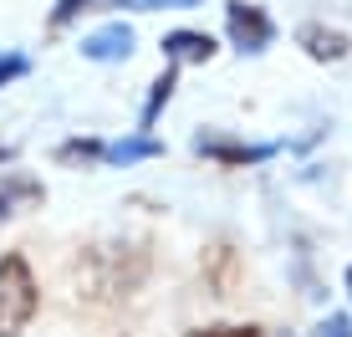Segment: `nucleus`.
I'll use <instances>...</instances> for the list:
<instances>
[{"label":"nucleus","mask_w":352,"mask_h":337,"mask_svg":"<svg viewBox=\"0 0 352 337\" xmlns=\"http://www.w3.org/2000/svg\"><path fill=\"white\" fill-rule=\"evenodd\" d=\"M102 153H107L102 138H67V143H56L52 159L62 168H97V164H102Z\"/></svg>","instance_id":"f8f14e48"},{"label":"nucleus","mask_w":352,"mask_h":337,"mask_svg":"<svg viewBox=\"0 0 352 337\" xmlns=\"http://www.w3.org/2000/svg\"><path fill=\"white\" fill-rule=\"evenodd\" d=\"M41 199H46V184H41V179L21 174V168H16V174H6V179H0V225H6L16 210H26V204H41Z\"/></svg>","instance_id":"9d476101"},{"label":"nucleus","mask_w":352,"mask_h":337,"mask_svg":"<svg viewBox=\"0 0 352 337\" xmlns=\"http://www.w3.org/2000/svg\"><path fill=\"white\" fill-rule=\"evenodd\" d=\"M189 149L199 153V159L220 164V168H256V164H271L276 153H281V143H245V138H230L220 128H199V133L189 138Z\"/></svg>","instance_id":"7ed1b4c3"},{"label":"nucleus","mask_w":352,"mask_h":337,"mask_svg":"<svg viewBox=\"0 0 352 337\" xmlns=\"http://www.w3.org/2000/svg\"><path fill=\"white\" fill-rule=\"evenodd\" d=\"M296 46L311 56V62H347L352 36L337 31V26H322V21H307V26H296Z\"/></svg>","instance_id":"0eeeda50"},{"label":"nucleus","mask_w":352,"mask_h":337,"mask_svg":"<svg viewBox=\"0 0 352 337\" xmlns=\"http://www.w3.org/2000/svg\"><path fill=\"white\" fill-rule=\"evenodd\" d=\"M97 6H113V0H56L52 16H46V26H52V31H67L72 21H82V16L97 10Z\"/></svg>","instance_id":"ddd939ff"},{"label":"nucleus","mask_w":352,"mask_h":337,"mask_svg":"<svg viewBox=\"0 0 352 337\" xmlns=\"http://www.w3.org/2000/svg\"><path fill=\"white\" fill-rule=\"evenodd\" d=\"M143 159H164V143L153 133H138V128H133L128 138H113V143H107V153H102V164H113V168H133Z\"/></svg>","instance_id":"1a4fd4ad"},{"label":"nucleus","mask_w":352,"mask_h":337,"mask_svg":"<svg viewBox=\"0 0 352 337\" xmlns=\"http://www.w3.org/2000/svg\"><path fill=\"white\" fill-rule=\"evenodd\" d=\"M189 6H204V0H133V10H189Z\"/></svg>","instance_id":"f3484780"},{"label":"nucleus","mask_w":352,"mask_h":337,"mask_svg":"<svg viewBox=\"0 0 352 337\" xmlns=\"http://www.w3.org/2000/svg\"><path fill=\"white\" fill-rule=\"evenodd\" d=\"M174 87H179V67L168 62L159 77L148 82V98H143V113H138V133H153V123H159V113L168 107V98H174Z\"/></svg>","instance_id":"9b49d317"},{"label":"nucleus","mask_w":352,"mask_h":337,"mask_svg":"<svg viewBox=\"0 0 352 337\" xmlns=\"http://www.w3.org/2000/svg\"><path fill=\"white\" fill-rule=\"evenodd\" d=\"M199 271H204V286H210L214 296H235V286H240V250L230 246V240H214V246H204Z\"/></svg>","instance_id":"423d86ee"},{"label":"nucleus","mask_w":352,"mask_h":337,"mask_svg":"<svg viewBox=\"0 0 352 337\" xmlns=\"http://www.w3.org/2000/svg\"><path fill=\"white\" fill-rule=\"evenodd\" d=\"M82 281H77V296L87 302H118V296H133L143 281H148V246L143 240H123V246H92L82 250L77 261Z\"/></svg>","instance_id":"f257e3e1"},{"label":"nucleus","mask_w":352,"mask_h":337,"mask_svg":"<svg viewBox=\"0 0 352 337\" xmlns=\"http://www.w3.org/2000/svg\"><path fill=\"white\" fill-rule=\"evenodd\" d=\"M311 337H352V317L347 312H327L317 327H311Z\"/></svg>","instance_id":"4468645a"},{"label":"nucleus","mask_w":352,"mask_h":337,"mask_svg":"<svg viewBox=\"0 0 352 337\" xmlns=\"http://www.w3.org/2000/svg\"><path fill=\"white\" fill-rule=\"evenodd\" d=\"M159 52L168 56L174 67H204V62H214V36L210 31H168L164 41H159Z\"/></svg>","instance_id":"6e6552de"},{"label":"nucleus","mask_w":352,"mask_h":337,"mask_svg":"<svg viewBox=\"0 0 352 337\" xmlns=\"http://www.w3.org/2000/svg\"><path fill=\"white\" fill-rule=\"evenodd\" d=\"M31 72V62L21 52H0V87H10V82H21Z\"/></svg>","instance_id":"2eb2a0df"},{"label":"nucleus","mask_w":352,"mask_h":337,"mask_svg":"<svg viewBox=\"0 0 352 337\" xmlns=\"http://www.w3.org/2000/svg\"><path fill=\"white\" fill-rule=\"evenodd\" d=\"M133 46H138V31H133L128 21H107V26H97V31L82 36L77 52L87 56V62H97V67H118V62L133 56Z\"/></svg>","instance_id":"39448f33"},{"label":"nucleus","mask_w":352,"mask_h":337,"mask_svg":"<svg viewBox=\"0 0 352 337\" xmlns=\"http://www.w3.org/2000/svg\"><path fill=\"white\" fill-rule=\"evenodd\" d=\"M225 36L240 56H261L276 41V21L265 16V6H256V0H230L225 6Z\"/></svg>","instance_id":"20e7f679"},{"label":"nucleus","mask_w":352,"mask_h":337,"mask_svg":"<svg viewBox=\"0 0 352 337\" xmlns=\"http://www.w3.org/2000/svg\"><path fill=\"white\" fill-rule=\"evenodd\" d=\"M0 164H16V149H10V143H0Z\"/></svg>","instance_id":"a211bd4d"},{"label":"nucleus","mask_w":352,"mask_h":337,"mask_svg":"<svg viewBox=\"0 0 352 337\" xmlns=\"http://www.w3.org/2000/svg\"><path fill=\"white\" fill-rule=\"evenodd\" d=\"M184 337H265L261 327H235V322H220V327H194V332H184Z\"/></svg>","instance_id":"dca6fc26"},{"label":"nucleus","mask_w":352,"mask_h":337,"mask_svg":"<svg viewBox=\"0 0 352 337\" xmlns=\"http://www.w3.org/2000/svg\"><path fill=\"white\" fill-rule=\"evenodd\" d=\"M36 307H41V286H36L26 250H6L0 256V337H21Z\"/></svg>","instance_id":"f03ea898"},{"label":"nucleus","mask_w":352,"mask_h":337,"mask_svg":"<svg viewBox=\"0 0 352 337\" xmlns=\"http://www.w3.org/2000/svg\"><path fill=\"white\" fill-rule=\"evenodd\" d=\"M342 281H347V296H352V266H347V276H342Z\"/></svg>","instance_id":"6ab92c4d"}]
</instances>
